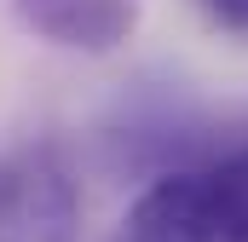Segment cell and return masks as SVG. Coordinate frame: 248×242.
<instances>
[{"instance_id": "obj_5", "label": "cell", "mask_w": 248, "mask_h": 242, "mask_svg": "<svg viewBox=\"0 0 248 242\" xmlns=\"http://www.w3.org/2000/svg\"><path fill=\"white\" fill-rule=\"evenodd\" d=\"M202 6H208V17H214V23H225V29L248 35V0H202Z\"/></svg>"}, {"instance_id": "obj_3", "label": "cell", "mask_w": 248, "mask_h": 242, "mask_svg": "<svg viewBox=\"0 0 248 242\" xmlns=\"http://www.w3.org/2000/svg\"><path fill=\"white\" fill-rule=\"evenodd\" d=\"M17 6L29 29H41L46 41L75 46V52H110L139 23L133 0H17Z\"/></svg>"}, {"instance_id": "obj_1", "label": "cell", "mask_w": 248, "mask_h": 242, "mask_svg": "<svg viewBox=\"0 0 248 242\" xmlns=\"http://www.w3.org/2000/svg\"><path fill=\"white\" fill-rule=\"evenodd\" d=\"M0 242H81V184L58 144L0 156Z\"/></svg>"}, {"instance_id": "obj_4", "label": "cell", "mask_w": 248, "mask_h": 242, "mask_svg": "<svg viewBox=\"0 0 248 242\" xmlns=\"http://www.w3.org/2000/svg\"><path fill=\"white\" fill-rule=\"evenodd\" d=\"M208 167H214V179H219V190H225V202H231V213H237V225L248 237V144L219 156V162H208Z\"/></svg>"}, {"instance_id": "obj_2", "label": "cell", "mask_w": 248, "mask_h": 242, "mask_svg": "<svg viewBox=\"0 0 248 242\" xmlns=\"http://www.w3.org/2000/svg\"><path fill=\"white\" fill-rule=\"evenodd\" d=\"M116 242H248L214 167H179L150 179L122 213Z\"/></svg>"}]
</instances>
